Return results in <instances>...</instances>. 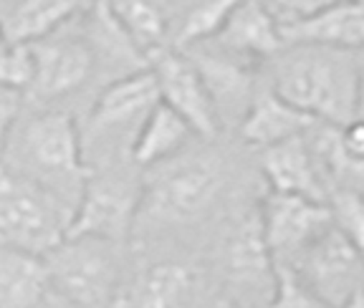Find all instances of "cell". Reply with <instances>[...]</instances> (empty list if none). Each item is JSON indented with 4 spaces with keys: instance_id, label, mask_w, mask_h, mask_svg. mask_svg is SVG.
<instances>
[{
    "instance_id": "cell-26",
    "label": "cell",
    "mask_w": 364,
    "mask_h": 308,
    "mask_svg": "<svg viewBox=\"0 0 364 308\" xmlns=\"http://www.w3.org/2000/svg\"><path fill=\"white\" fill-rule=\"evenodd\" d=\"M31 81H33V53H31V48H3L0 51V89L26 97Z\"/></svg>"
},
{
    "instance_id": "cell-28",
    "label": "cell",
    "mask_w": 364,
    "mask_h": 308,
    "mask_svg": "<svg viewBox=\"0 0 364 308\" xmlns=\"http://www.w3.org/2000/svg\"><path fill=\"white\" fill-rule=\"evenodd\" d=\"M38 308H76L74 303H68L66 298H61L58 293H48V296L43 298V303H41Z\"/></svg>"
},
{
    "instance_id": "cell-17",
    "label": "cell",
    "mask_w": 364,
    "mask_h": 308,
    "mask_svg": "<svg viewBox=\"0 0 364 308\" xmlns=\"http://www.w3.org/2000/svg\"><path fill=\"white\" fill-rule=\"evenodd\" d=\"M195 293V273L175 260L152 263L132 280L119 285L112 308H190Z\"/></svg>"
},
{
    "instance_id": "cell-5",
    "label": "cell",
    "mask_w": 364,
    "mask_h": 308,
    "mask_svg": "<svg viewBox=\"0 0 364 308\" xmlns=\"http://www.w3.org/2000/svg\"><path fill=\"white\" fill-rule=\"evenodd\" d=\"M117 248L97 238H63L43 255L51 291L76 308H112L122 285Z\"/></svg>"
},
{
    "instance_id": "cell-31",
    "label": "cell",
    "mask_w": 364,
    "mask_h": 308,
    "mask_svg": "<svg viewBox=\"0 0 364 308\" xmlns=\"http://www.w3.org/2000/svg\"><path fill=\"white\" fill-rule=\"evenodd\" d=\"M3 48H8V43H6V38H3V31H0V51H3Z\"/></svg>"
},
{
    "instance_id": "cell-19",
    "label": "cell",
    "mask_w": 364,
    "mask_h": 308,
    "mask_svg": "<svg viewBox=\"0 0 364 308\" xmlns=\"http://www.w3.org/2000/svg\"><path fill=\"white\" fill-rule=\"evenodd\" d=\"M311 124H316V121L309 119L291 104H286L284 99H279L271 92V86H266V89L256 92L248 111L238 121V134L245 144L258 147L263 152L268 147L301 137Z\"/></svg>"
},
{
    "instance_id": "cell-25",
    "label": "cell",
    "mask_w": 364,
    "mask_h": 308,
    "mask_svg": "<svg viewBox=\"0 0 364 308\" xmlns=\"http://www.w3.org/2000/svg\"><path fill=\"white\" fill-rule=\"evenodd\" d=\"M263 308H326L306 285L299 280V275L286 265H276V283L273 293Z\"/></svg>"
},
{
    "instance_id": "cell-15",
    "label": "cell",
    "mask_w": 364,
    "mask_h": 308,
    "mask_svg": "<svg viewBox=\"0 0 364 308\" xmlns=\"http://www.w3.org/2000/svg\"><path fill=\"white\" fill-rule=\"evenodd\" d=\"M261 170L268 182V192L296 194V197H306L314 202L329 200V182L318 162L314 160L304 134L263 149Z\"/></svg>"
},
{
    "instance_id": "cell-23",
    "label": "cell",
    "mask_w": 364,
    "mask_h": 308,
    "mask_svg": "<svg viewBox=\"0 0 364 308\" xmlns=\"http://www.w3.org/2000/svg\"><path fill=\"white\" fill-rule=\"evenodd\" d=\"M233 6V0H215V3H193V6L172 8V21H180V23L172 31L170 51L182 53L213 40L220 33Z\"/></svg>"
},
{
    "instance_id": "cell-27",
    "label": "cell",
    "mask_w": 364,
    "mask_h": 308,
    "mask_svg": "<svg viewBox=\"0 0 364 308\" xmlns=\"http://www.w3.org/2000/svg\"><path fill=\"white\" fill-rule=\"evenodd\" d=\"M23 109H26L23 94L0 89V160H3V152H6L8 139H11L13 129H16L18 119H21Z\"/></svg>"
},
{
    "instance_id": "cell-1",
    "label": "cell",
    "mask_w": 364,
    "mask_h": 308,
    "mask_svg": "<svg viewBox=\"0 0 364 308\" xmlns=\"http://www.w3.org/2000/svg\"><path fill=\"white\" fill-rule=\"evenodd\" d=\"M271 92L318 124L362 121V51L286 46L273 58Z\"/></svg>"
},
{
    "instance_id": "cell-16",
    "label": "cell",
    "mask_w": 364,
    "mask_h": 308,
    "mask_svg": "<svg viewBox=\"0 0 364 308\" xmlns=\"http://www.w3.org/2000/svg\"><path fill=\"white\" fill-rule=\"evenodd\" d=\"M286 46H321L339 51H362L364 46V3H336L324 6L291 28L281 31Z\"/></svg>"
},
{
    "instance_id": "cell-24",
    "label": "cell",
    "mask_w": 364,
    "mask_h": 308,
    "mask_svg": "<svg viewBox=\"0 0 364 308\" xmlns=\"http://www.w3.org/2000/svg\"><path fill=\"white\" fill-rule=\"evenodd\" d=\"M331 217V228L339 230L344 238H349L357 248H362L364 240V210L359 189H334L326 200Z\"/></svg>"
},
{
    "instance_id": "cell-2",
    "label": "cell",
    "mask_w": 364,
    "mask_h": 308,
    "mask_svg": "<svg viewBox=\"0 0 364 308\" xmlns=\"http://www.w3.org/2000/svg\"><path fill=\"white\" fill-rule=\"evenodd\" d=\"M0 162L53 194L71 215L91 175L79 121L63 109H31L21 114Z\"/></svg>"
},
{
    "instance_id": "cell-22",
    "label": "cell",
    "mask_w": 364,
    "mask_h": 308,
    "mask_svg": "<svg viewBox=\"0 0 364 308\" xmlns=\"http://www.w3.org/2000/svg\"><path fill=\"white\" fill-rule=\"evenodd\" d=\"M114 21L127 35L134 51L152 61L162 51H170L172 38V6L159 3H109Z\"/></svg>"
},
{
    "instance_id": "cell-10",
    "label": "cell",
    "mask_w": 364,
    "mask_h": 308,
    "mask_svg": "<svg viewBox=\"0 0 364 308\" xmlns=\"http://www.w3.org/2000/svg\"><path fill=\"white\" fill-rule=\"evenodd\" d=\"M263 240L276 265L291 268L301 253L331 228L326 202L268 192L258 205Z\"/></svg>"
},
{
    "instance_id": "cell-21",
    "label": "cell",
    "mask_w": 364,
    "mask_h": 308,
    "mask_svg": "<svg viewBox=\"0 0 364 308\" xmlns=\"http://www.w3.org/2000/svg\"><path fill=\"white\" fill-rule=\"evenodd\" d=\"M48 293L51 278L43 258L0 246V308H38Z\"/></svg>"
},
{
    "instance_id": "cell-30",
    "label": "cell",
    "mask_w": 364,
    "mask_h": 308,
    "mask_svg": "<svg viewBox=\"0 0 364 308\" xmlns=\"http://www.w3.org/2000/svg\"><path fill=\"white\" fill-rule=\"evenodd\" d=\"M339 308H364V296H362V291L359 293H354L352 298H349L344 306H339Z\"/></svg>"
},
{
    "instance_id": "cell-12",
    "label": "cell",
    "mask_w": 364,
    "mask_h": 308,
    "mask_svg": "<svg viewBox=\"0 0 364 308\" xmlns=\"http://www.w3.org/2000/svg\"><path fill=\"white\" fill-rule=\"evenodd\" d=\"M190 58L195 71L203 79V86L215 109L218 124L235 121L238 124L256 97V69L238 58L213 48L210 43L182 51Z\"/></svg>"
},
{
    "instance_id": "cell-8",
    "label": "cell",
    "mask_w": 364,
    "mask_h": 308,
    "mask_svg": "<svg viewBox=\"0 0 364 308\" xmlns=\"http://www.w3.org/2000/svg\"><path fill=\"white\" fill-rule=\"evenodd\" d=\"M157 104V81H154L149 69L104 84L102 92L97 94V99L91 104V111L86 116L84 126H79L84 160L86 152H91L97 144L112 147L119 137H124L132 147L136 129L142 126V121L147 119V114Z\"/></svg>"
},
{
    "instance_id": "cell-9",
    "label": "cell",
    "mask_w": 364,
    "mask_h": 308,
    "mask_svg": "<svg viewBox=\"0 0 364 308\" xmlns=\"http://www.w3.org/2000/svg\"><path fill=\"white\" fill-rule=\"evenodd\" d=\"M291 270L326 308H339L362 291V248L329 228L301 253Z\"/></svg>"
},
{
    "instance_id": "cell-4",
    "label": "cell",
    "mask_w": 364,
    "mask_h": 308,
    "mask_svg": "<svg viewBox=\"0 0 364 308\" xmlns=\"http://www.w3.org/2000/svg\"><path fill=\"white\" fill-rule=\"evenodd\" d=\"M68 220L53 194L0 162V246L43 258L66 238Z\"/></svg>"
},
{
    "instance_id": "cell-7",
    "label": "cell",
    "mask_w": 364,
    "mask_h": 308,
    "mask_svg": "<svg viewBox=\"0 0 364 308\" xmlns=\"http://www.w3.org/2000/svg\"><path fill=\"white\" fill-rule=\"evenodd\" d=\"M142 185L119 170H91L68 220L66 238H97L122 246L134 233Z\"/></svg>"
},
{
    "instance_id": "cell-18",
    "label": "cell",
    "mask_w": 364,
    "mask_h": 308,
    "mask_svg": "<svg viewBox=\"0 0 364 308\" xmlns=\"http://www.w3.org/2000/svg\"><path fill=\"white\" fill-rule=\"evenodd\" d=\"M84 3L71 0H0V31L8 46L31 48L68 26Z\"/></svg>"
},
{
    "instance_id": "cell-29",
    "label": "cell",
    "mask_w": 364,
    "mask_h": 308,
    "mask_svg": "<svg viewBox=\"0 0 364 308\" xmlns=\"http://www.w3.org/2000/svg\"><path fill=\"white\" fill-rule=\"evenodd\" d=\"M213 308H250V306H243V303L233 301V298L223 296V298H218V303H215Z\"/></svg>"
},
{
    "instance_id": "cell-11",
    "label": "cell",
    "mask_w": 364,
    "mask_h": 308,
    "mask_svg": "<svg viewBox=\"0 0 364 308\" xmlns=\"http://www.w3.org/2000/svg\"><path fill=\"white\" fill-rule=\"evenodd\" d=\"M154 81H157L159 104L172 109L193 134L205 142H215L220 134L215 109L203 86V79L190 63V58L180 51H162L149 61Z\"/></svg>"
},
{
    "instance_id": "cell-3",
    "label": "cell",
    "mask_w": 364,
    "mask_h": 308,
    "mask_svg": "<svg viewBox=\"0 0 364 308\" xmlns=\"http://www.w3.org/2000/svg\"><path fill=\"white\" fill-rule=\"evenodd\" d=\"M223 192V167L213 152H182L180 157L152 167L149 182L142 185L136 217L152 223L190 225L215 207Z\"/></svg>"
},
{
    "instance_id": "cell-13",
    "label": "cell",
    "mask_w": 364,
    "mask_h": 308,
    "mask_svg": "<svg viewBox=\"0 0 364 308\" xmlns=\"http://www.w3.org/2000/svg\"><path fill=\"white\" fill-rule=\"evenodd\" d=\"M223 260H225L228 280L243 293L238 303L248 306L245 298L266 296V301L271 298L273 283H276V263H273L271 253L266 248V240H263L258 207L243 212L238 217V223L230 228L225 251H223Z\"/></svg>"
},
{
    "instance_id": "cell-6",
    "label": "cell",
    "mask_w": 364,
    "mask_h": 308,
    "mask_svg": "<svg viewBox=\"0 0 364 308\" xmlns=\"http://www.w3.org/2000/svg\"><path fill=\"white\" fill-rule=\"evenodd\" d=\"M81 13L58 33L31 46L33 81L23 99L33 109H53V104L79 94L99 74L97 53L81 28Z\"/></svg>"
},
{
    "instance_id": "cell-14",
    "label": "cell",
    "mask_w": 364,
    "mask_h": 308,
    "mask_svg": "<svg viewBox=\"0 0 364 308\" xmlns=\"http://www.w3.org/2000/svg\"><path fill=\"white\" fill-rule=\"evenodd\" d=\"M208 43L228 56L248 63L253 69H258L263 61H271L284 51L279 26L273 23L266 6L258 0L235 3L220 33Z\"/></svg>"
},
{
    "instance_id": "cell-20",
    "label": "cell",
    "mask_w": 364,
    "mask_h": 308,
    "mask_svg": "<svg viewBox=\"0 0 364 308\" xmlns=\"http://www.w3.org/2000/svg\"><path fill=\"white\" fill-rule=\"evenodd\" d=\"M193 139H198L193 129L172 109L157 104L132 139L129 160L139 170H152V167L180 157L182 152H188Z\"/></svg>"
}]
</instances>
